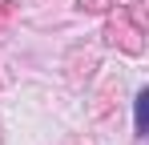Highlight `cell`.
<instances>
[{"instance_id":"6da1fadb","label":"cell","mask_w":149,"mask_h":145,"mask_svg":"<svg viewBox=\"0 0 149 145\" xmlns=\"http://www.w3.org/2000/svg\"><path fill=\"white\" fill-rule=\"evenodd\" d=\"M145 101H149V93L137 97V129H141V133H145Z\"/></svg>"}]
</instances>
